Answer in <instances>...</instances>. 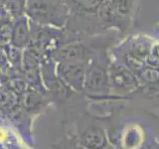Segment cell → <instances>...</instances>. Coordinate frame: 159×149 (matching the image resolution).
Wrapping results in <instances>:
<instances>
[{"label":"cell","instance_id":"6da1fadb","mask_svg":"<svg viewBox=\"0 0 159 149\" xmlns=\"http://www.w3.org/2000/svg\"><path fill=\"white\" fill-rule=\"evenodd\" d=\"M25 10L33 22L41 25L63 27L70 17L65 0H27Z\"/></svg>","mask_w":159,"mask_h":149},{"label":"cell","instance_id":"7a4b0ae2","mask_svg":"<svg viewBox=\"0 0 159 149\" xmlns=\"http://www.w3.org/2000/svg\"><path fill=\"white\" fill-rule=\"evenodd\" d=\"M104 1L106 0H65L70 12L75 11L83 15L98 14Z\"/></svg>","mask_w":159,"mask_h":149},{"label":"cell","instance_id":"3957f363","mask_svg":"<svg viewBox=\"0 0 159 149\" xmlns=\"http://www.w3.org/2000/svg\"><path fill=\"white\" fill-rule=\"evenodd\" d=\"M29 29L26 19H21L17 22L13 31V43L16 46H22L28 40Z\"/></svg>","mask_w":159,"mask_h":149}]
</instances>
